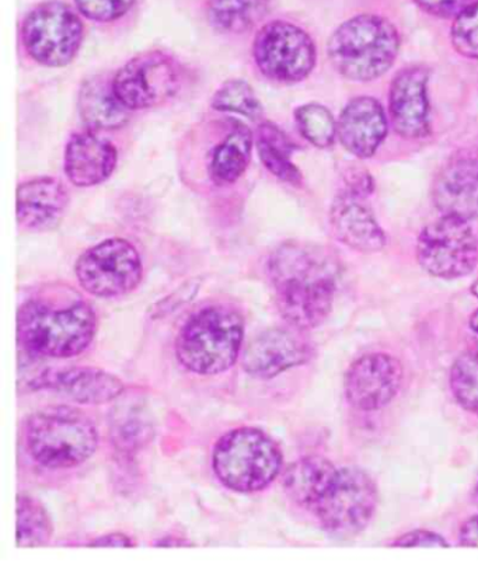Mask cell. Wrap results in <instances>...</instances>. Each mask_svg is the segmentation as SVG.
Listing matches in <instances>:
<instances>
[{"mask_svg":"<svg viewBox=\"0 0 478 562\" xmlns=\"http://www.w3.org/2000/svg\"><path fill=\"white\" fill-rule=\"evenodd\" d=\"M267 272L279 313L299 330L322 326L333 311L338 265L312 243L287 241L269 256Z\"/></svg>","mask_w":478,"mask_h":562,"instance_id":"cell-1","label":"cell"},{"mask_svg":"<svg viewBox=\"0 0 478 562\" xmlns=\"http://www.w3.org/2000/svg\"><path fill=\"white\" fill-rule=\"evenodd\" d=\"M98 331L93 307L80 297L55 303L53 299H30L20 307V344L32 356L73 358L86 351Z\"/></svg>","mask_w":478,"mask_h":562,"instance_id":"cell-2","label":"cell"},{"mask_svg":"<svg viewBox=\"0 0 478 562\" xmlns=\"http://www.w3.org/2000/svg\"><path fill=\"white\" fill-rule=\"evenodd\" d=\"M400 50L398 29L388 19L360 14L340 25L330 38V63L353 82H373L393 67Z\"/></svg>","mask_w":478,"mask_h":562,"instance_id":"cell-3","label":"cell"},{"mask_svg":"<svg viewBox=\"0 0 478 562\" xmlns=\"http://www.w3.org/2000/svg\"><path fill=\"white\" fill-rule=\"evenodd\" d=\"M24 443L34 462L47 469H73L88 462L99 447L96 425L74 407H48L30 415Z\"/></svg>","mask_w":478,"mask_h":562,"instance_id":"cell-4","label":"cell"},{"mask_svg":"<svg viewBox=\"0 0 478 562\" xmlns=\"http://www.w3.org/2000/svg\"><path fill=\"white\" fill-rule=\"evenodd\" d=\"M244 339L243 317L225 306L201 308L188 318L176 339V357L201 376L229 371L241 356Z\"/></svg>","mask_w":478,"mask_h":562,"instance_id":"cell-5","label":"cell"},{"mask_svg":"<svg viewBox=\"0 0 478 562\" xmlns=\"http://www.w3.org/2000/svg\"><path fill=\"white\" fill-rule=\"evenodd\" d=\"M216 477L229 490L252 494L266 490L281 473L282 452L264 430L242 427L229 430L212 453Z\"/></svg>","mask_w":478,"mask_h":562,"instance_id":"cell-6","label":"cell"},{"mask_svg":"<svg viewBox=\"0 0 478 562\" xmlns=\"http://www.w3.org/2000/svg\"><path fill=\"white\" fill-rule=\"evenodd\" d=\"M378 505V488L363 469H337L332 484L313 509L319 524L333 538L353 539L368 528Z\"/></svg>","mask_w":478,"mask_h":562,"instance_id":"cell-7","label":"cell"},{"mask_svg":"<svg viewBox=\"0 0 478 562\" xmlns=\"http://www.w3.org/2000/svg\"><path fill=\"white\" fill-rule=\"evenodd\" d=\"M416 260L422 270L442 280L469 276L478 265V237L470 221L441 216L425 226L416 240Z\"/></svg>","mask_w":478,"mask_h":562,"instance_id":"cell-8","label":"cell"},{"mask_svg":"<svg viewBox=\"0 0 478 562\" xmlns=\"http://www.w3.org/2000/svg\"><path fill=\"white\" fill-rule=\"evenodd\" d=\"M22 38L30 57L48 68L73 63L84 42V24L63 2H47L25 18Z\"/></svg>","mask_w":478,"mask_h":562,"instance_id":"cell-9","label":"cell"},{"mask_svg":"<svg viewBox=\"0 0 478 562\" xmlns=\"http://www.w3.org/2000/svg\"><path fill=\"white\" fill-rule=\"evenodd\" d=\"M254 60L266 78L278 83H298L316 65V45L297 24L276 20L259 30L253 45Z\"/></svg>","mask_w":478,"mask_h":562,"instance_id":"cell-10","label":"cell"},{"mask_svg":"<svg viewBox=\"0 0 478 562\" xmlns=\"http://www.w3.org/2000/svg\"><path fill=\"white\" fill-rule=\"evenodd\" d=\"M80 286L96 297L126 295L138 288L144 266L138 250L124 239H109L89 248L75 266Z\"/></svg>","mask_w":478,"mask_h":562,"instance_id":"cell-11","label":"cell"},{"mask_svg":"<svg viewBox=\"0 0 478 562\" xmlns=\"http://www.w3.org/2000/svg\"><path fill=\"white\" fill-rule=\"evenodd\" d=\"M113 88L116 98L131 111L156 108L179 90V65L163 50H146L116 72Z\"/></svg>","mask_w":478,"mask_h":562,"instance_id":"cell-12","label":"cell"},{"mask_svg":"<svg viewBox=\"0 0 478 562\" xmlns=\"http://www.w3.org/2000/svg\"><path fill=\"white\" fill-rule=\"evenodd\" d=\"M370 190L373 184L369 180H355L335 196L330 210V224L335 237L360 252H379L388 245V237L368 204Z\"/></svg>","mask_w":478,"mask_h":562,"instance_id":"cell-13","label":"cell"},{"mask_svg":"<svg viewBox=\"0 0 478 562\" xmlns=\"http://www.w3.org/2000/svg\"><path fill=\"white\" fill-rule=\"evenodd\" d=\"M404 369L388 353H368L348 368L344 379L347 402L359 412H378L398 396Z\"/></svg>","mask_w":478,"mask_h":562,"instance_id":"cell-14","label":"cell"},{"mask_svg":"<svg viewBox=\"0 0 478 562\" xmlns=\"http://www.w3.org/2000/svg\"><path fill=\"white\" fill-rule=\"evenodd\" d=\"M299 328H269L247 344L242 367L257 379H273L289 369L308 363L313 357L312 344Z\"/></svg>","mask_w":478,"mask_h":562,"instance_id":"cell-15","label":"cell"},{"mask_svg":"<svg viewBox=\"0 0 478 562\" xmlns=\"http://www.w3.org/2000/svg\"><path fill=\"white\" fill-rule=\"evenodd\" d=\"M429 82L430 70L413 65L401 69L390 85L391 124L405 139L425 138L431 133Z\"/></svg>","mask_w":478,"mask_h":562,"instance_id":"cell-16","label":"cell"},{"mask_svg":"<svg viewBox=\"0 0 478 562\" xmlns=\"http://www.w3.org/2000/svg\"><path fill=\"white\" fill-rule=\"evenodd\" d=\"M432 200L442 216L478 217V155L460 151L446 161L432 186Z\"/></svg>","mask_w":478,"mask_h":562,"instance_id":"cell-17","label":"cell"},{"mask_svg":"<svg viewBox=\"0 0 478 562\" xmlns=\"http://www.w3.org/2000/svg\"><path fill=\"white\" fill-rule=\"evenodd\" d=\"M30 386L33 390H53L75 403L95 405L113 402L125 390L115 374L90 367L47 369Z\"/></svg>","mask_w":478,"mask_h":562,"instance_id":"cell-18","label":"cell"},{"mask_svg":"<svg viewBox=\"0 0 478 562\" xmlns=\"http://www.w3.org/2000/svg\"><path fill=\"white\" fill-rule=\"evenodd\" d=\"M388 116L379 100L360 95L351 100L337 124V135L351 155L368 159L376 154L388 135Z\"/></svg>","mask_w":478,"mask_h":562,"instance_id":"cell-19","label":"cell"},{"mask_svg":"<svg viewBox=\"0 0 478 562\" xmlns=\"http://www.w3.org/2000/svg\"><path fill=\"white\" fill-rule=\"evenodd\" d=\"M119 151L109 139L91 131L70 136L65 149V173L76 187L88 189L114 173Z\"/></svg>","mask_w":478,"mask_h":562,"instance_id":"cell-20","label":"cell"},{"mask_svg":"<svg viewBox=\"0 0 478 562\" xmlns=\"http://www.w3.org/2000/svg\"><path fill=\"white\" fill-rule=\"evenodd\" d=\"M69 195L54 177H37L18 189V222L30 232H48L63 222Z\"/></svg>","mask_w":478,"mask_h":562,"instance_id":"cell-21","label":"cell"},{"mask_svg":"<svg viewBox=\"0 0 478 562\" xmlns=\"http://www.w3.org/2000/svg\"><path fill=\"white\" fill-rule=\"evenodd\" d=\"M335 473L337 468L322 456L299 459L285 472V493L293 504L313 513L332 484Z\"/></svg>","mask_w":478,"mask_h":562,"instance_id":"cell-22","label":"cell"},{"mask_svg":"<svg viewBox=\"0 0 478 562\" xmlns=\"http://www.w3.org/2000/svg\"><path fill=\"white\" fill-rule=\"evenodd\" d=\"M131 110L116 98L113 80L91 78L81 86L79 113L91 130H116L130 121Z\"/></svg>","mask_w":478,"mask_h":562,"instance_id":"cell-23","label":"cell"},{"mask_svg":"<svg viewBox=\"0 0 478 562\" xmlns=\"http://www.w3.org/2000/svg\"><path fill=\"white\" fill-rule=\"evenodd\" d=\"M253 134L246 125L236 123L231 133L212 151L210 177L218 186L236 182L246 171L252 158Z\"/></svg>","mask_w":478,"mask_h":562,"instance_id":"cell-24","label":"cell"},{"mask_svg":"<svg viewBox=\"0 0 478 562\" xmlns=\"http://www.w3.org/2000/svg\"><path fill=\"white\" fill-rule=\"evenodd\" d=\"M257 149L263 165L279 180L292 186H299L302 182V175L292 161L297 146L279 126L274 123L259 124Z\"/></svg>","mask_w":478,"mask_h":562,"instance_id":"cell-25","label":"cell"},{"mask_svg":"<svg viewBox=\"0 0 478 562\" xmlns=\"http://www.w3.org/2000/svg\"><path fill=\"white\" fill-rule=\"evenodd\" d=\"M269 0H208V18L223 33L248 32L267 16Z\"/></svg>","mask_w":478,"mask_h":562,"instance_id":"cell-26","label":"cell"},{"mask_svg":"<svg viewBox=\"0 0 478 562\" xmlns=\"http://www.w3.org/2000/svg\"><path fill=\"white\" fill-rule=\"evenodd\" d=\"M53 536L47 509L29 494L18 495L16 541L19 549H35L48 543Z\"/></svg>","mask_w":478,"mask_h":562,"instance_id":"cell-27","label":"cell"},{"mask_svg":"<svg viewBox=\"0 0 478 562\" xmlns=\"http://www.w3.org/2000/svg\"><path fill=\"white\" fill-rule=\"evenodd\" d=\"M298 128L303 138L316 148H329L337 136V124L329 109L318 103L302 105L294 113Z\"/></svg>","mask_w":478,"mask_h":562,"instance_id":"cell-28","label":"cell"},{"mask_svg":"<svg viewBox=\"0 0 478 562\" xmlns=\"http://www.w3.org/2000/svg\"><path fill=\"white\" fill-rule=\"evenodd\" d=\"M212 108L225 111V113L241 114L252 121L262 120L264 114L263 105L252 86L242 79H233L223 83L222 88L213 95Z\"/></svg>","mask_w":478,"mask_h":562,"instance_id":"cell-29","label":"cell"},{"mask_svg":"<svg viewBox=\"0 0 478 562\" xmlns=\"http://www.w3.org/2000/svg\"><path fill=\"white\" fill-rule=\"evenodd\" d=\"M451 389L466 412L478 415V351L462 353L451 371Z\"/></svg>","mask_w":478,"mask_h":562,"instance_id":"cell-30","label":"cell"},{"mask_svg":"<svg viewBox=\"0 0 478 562\" xmlns=\"http://www.w3.org/2000/svg\"><path fill=\"white\" fill-rule=\"evenodd\" d=\"M451 40L463 57L478 59V3L467 8L454 20Z\"/></svg>","mask_w":478,"mask_h":562,"instance_id":"cell-31","label":"cell"},{"mask_svg":"<svg viewBox=\"0 0 478 562\" xmlns=\"http://www.w3.org/2000/svg\"><path fill=\"white\" fill-rule=\"evenodd\" d=\"M75 3L85 18L109 23L129 13L135 0H75Z\"/></svg>","mask_w":478,"mask_h":562,"instance_id":"cell-32","label":"cell"},{"mask_svg":"<svg viewBox=\"0 0 478 562\" xmlns=\"http://www.w3.org/2000/svg\"><path fill=\"white\" fill-rule=\"evenodd\" d=\"M114 430L116 447L122 450L138 449L151 437V425L138 414H135V417L122 419L115 425Z\"/></svg>","mask_w":478,"mask_h":562,"instance_id":"cell-33","label":"cell"},{"mask_svg":"<svg viewBox=\"0 0 478 562\" xmlns=\"http://www.w3.org/2000/svg\"><path fill=\"white\" fill-rule=\"evenodd\" d=\"M414 2L431 16L455 20L467 8L478 3V0H414Z\"/></svg>","mask_w":478,"mask_h":562,"instance_id":"cell-34","label":"cell"},{"mask_svg":"<svg viewBox=\"0 0 478 562\" xmlns=\"http://www.w3.org/2000/svg\"><path fill=\"white\" fill-rule=\"evenodd\" d=\"M198 288H200V283L194 285V281L187 282L179 291H176L173 295L167 296L166 299H163L162 302L157 303L152 316L159 318L175 312L177 307L185 305L186 302L196 296Z\"/></svg>","mask_w":478,"mask_h":562,"instance_id":"cell-35","label":"cell"},{"mask_svg":"<svg viewBox=\"0 0 478 562\" xmlns=\"http://www.w3.org/2000/svg\"><path fill=\"white\" fill-rule=\"evenodd\" d=\"M391 546L405 547V549H409V547H430V549H432V547H441V549H444V547H451L444 536L430 530L409 531V533L396 539L394 543Z\"/></svg>","mask_w":478,"mask_h":562,"instance_id":"cell-36","label":"cell"},{"mask_svg":"<svg viewBox=\"0 0 478 562\" xmlns=\"http://www.w3.org/2000/svg\"><path fill=\"white\" fill-rule=\"evenodd\" d=\"M459 543L463 547H475L478 549V515L471 516L459 530Z\"/></svg>","mask_w":478,"mask_h":562,"instance_id":"cell-37","label":"cell"},{"mask_svg":"<svg viewBox=\"0 0 478 562\" xmlns=\"http://www.w3.org/2000/svg\"><path fill=\"white\" fill-rule=\"evenodd\" d=\"M89 547H120V549H124V547H135L134 541L124 533H109L101 536V538L95 539L90 541Z\"/></svg>","mask_w":478,"mask_h":562,"instance_id":"cell-38","label":"cell"},{"mask_svg":"<svg viewBox=\"0 0 478 562\" xmlns=\"http://www.w3.org/2000/svg\"><path fill=\"white\" fill-rule=\"evenodd\" d=\"M156 547H191L192 543H187L185 539L179 538H165L156 541Z\"/></svg>","mask_w":478,"mask_h":562,"instance_id":"cell-39","label":"cell"},{"mask_svg":"<svg viewBox=\"0 0 478 562\" xmlns=\"http://www.w3.org/2000/svg\"><path fill=\"white\" fill-rule=\"evenodd\" d=\"M469 327H470V331L473 333V336H475V338H476L477 351H478V308L475 313H473V315L470 317Z\"/></svg>","mask_w":478,"mask_h":562,"instance_id":"cell-40","label":"cell"},{"mask_svg":"<svg viewBox=\"0 0 478 562\" xmlns=\"http://www.w3.org/2000/svg\"><path fill=\"white\" fill-rule=\"evenodd\" d=\"M471 293L478 299V280L471 285Z\"/></svg>","mask_w":478,"mask_h":562,"instance_id":"cell-41","label":"cell"},{"mask_svg":"<svg viewBox=\"0 0 478 562\" xmlns=\"http://www.w3.org/2000/svg\"><path fill=\"white\" fill-rule=\"evenodd\" d=\"M473 498H475L478 504V483L476 484L475 491H473Z\"/></svg>","mask_w":478,"mask_h":562,"instance_id":"cell-42","label":"cell"}]
</instances>
